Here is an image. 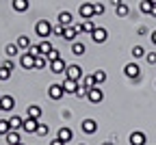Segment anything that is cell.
<instances>
[{
	"label": "cell",
	"mask_w": 156,
	"mask_h": 145,
	"mask_svg": "<svg viewBox=\"0 0 156 145\" xmlns=\"http://www.w3.org/2000/svg\"><path fill=\"white\" fill-rule=\"evenodd\" d=\"M124 76H126L128 80H132V82H139V80H141V67L136 65L134 61H132V63H126V65H124Z\"/></svg>",
	"instance_id": "6da1fadb"
},
{
	"label": "cell",
	"mask_w": 156,
	"mask_h": 145,
	"mask_svg": "<svg viewBox=\"0 0 156 145\" xmlns=\"http://www.w3.org/2000/svg\"><path fill=\"white\" fill-rule=\"evenodd\" d=\"M52 24H50V19H37V24H35V33H37V37H50L52 35Z\"/></svg>",
	"instance_id": "7a4b0ae2"
},
{
	"label": "cell",
	"mask_w": 156,
	"mask_h": 145,
	"mask_svg": "<svg viewBox=\"0 0 156 145\" xmlns=\"http://www.w3.org/2000/svg\"><path fill=\"white\" fill-rule=\"evenodd\" d=\"M83 76H85V74H83V67H80V65H67V69H65V78L80 82Z\"/></svg>",
	"instance_id": "3957f363"
},
{
	"label": "cell",
	"mask_w": 156,
	"mask_h": 145,
	"mask_svg": "<svg viewBox=\"0 0 156 145\" xmlns=\"http://www.w3.org/2000/svg\"><path fill=\"white\" fill-rule=\"evenodd\" d=\"M78 15L83 19H93L95 17V9H93V2H83L78 7Z\"/></svg>",
	"instance_id": "277c9868"
},
{
	"label": "cell",
	"mask_w": 156,
	"mask_h": 145,
	"mask_svg": "<svg viewBox=\"0 0 156 145\" xmlns=\"http://www.w3.org/2000/svg\"><path fill=\"white\" fill-rule=\"evenodd\" d=\"M106 39H108L106 28H102V26H95V30L91 33V41H93V44H106Z\"/></svg>",
	"instance_id": "5b68a950"
},
{
	"label": "cell",
	"mask_w": 156,
	"mask_h": 145,
	"mask_svg": "<svg viewBox=\"0 0 156 145\" xmlns=\"http://www.w3.org/2000/svg\"><path fill=\"white\" fill-rule=\"evenodd\" d=\"M87 100L91 102V104H100V102L104 100V91L100 89V85H98V87H93V89H89V93H87Z\"/></svg>",
	"instance_id": "8992f818"
},
{
	"label": "cell",
	"mask_w": 156,
	"mask_h": 145,
	"mask_svg": "<svg viewBox=\"0 0 156 145\" xmlns=\"http://www.w3.org/2000/svg\"><path fill=\"white\" fill-rule=\"evenodd\" d=\"M48 95H50V100H61V97L65 95L63 85H58V82H52V85L48 87Z\"/></svg>",
	"instance_id": "52a82bcc"
},
{
	"label": "cell",
	"mask_w": 156,
	"mask_h": 145,
	"mask_svg": "<svg viewBox=\"0 0 156 145\" xmlns=\"http://www.w3.org/2000/svg\"><path fill=\"white\" fill-rule=\"evenodd\" d=\"M48 69H50L52 74H65L67 63H65L63 58H56V61H50V63H48Z\"/></svg>",
	"instance_id": "ba28073f"
},
{
	"label": "cell",
	"mask_w": 156,
	"mask_h": 145,
	"mask_svg": "<svg viewBox=\"0 0 156 145\" xmlns=\"http://www.w3.org/2000/svg\"><path fill=\"white\" fill-rule=\"evenodd\" d=\"M20 67H24L26 72L35 69V56H33V54H28V52L20 54Z\"/></svg>",
	"instance_id": "9c48e42d"
},
{
	"label": "cell",
	"mask_w": 156,
	"mask_h": 145,
	"mask_svg": "<svg viewBox=\"0 0 156 145\" xmlns=\"http://www.w3.org/2000/svg\"><path fill=\"white\" fill-rule=\"evenodd\" d=\"M13 108H15V97H13V95H5V93H2V97H0V111L11 113Z\"/></svg>",
	"instance_id": "30bf717a"
},
{
	"label": "cell",
	"mask_w": 156,
	"mask_h": 145,
	"mask_svg": "<svg viewBox=\"0 0 156 145\" xmlns=\"http://www.w3.org/2000/svg\"><path fill=\"white\" fill-rule=\"evenodd\" d=\"M80 128L85 134H95L98 132V121L95 119H83L80 121Z\"/></svg>",
	"instance_id": "8fae6325"
},
{
	"label": "cell",
	"mask_w": 156,
	"mask_h": 145,
	"mask_svg": "<svg viewBox=\"0 0 156 145\" xmlns=\"http://www.w3.org/2000/svg\"><path fill=\"white\" fill-rule=\"evenodd\" d=\"M37 126H39V119H33V117H26L24 123H22V130L28 132V134H35L37 132Z\"/></svg>",
	"instance_id": "7c38bea8"
},
{
	"label": "cell",
	"mask_w": 156,
	"mask_h": 145,
	"mask_svg": "<svg viewBox=\"0 0 156 145\" xmlns=\"http://www.w3.org/2000/svg\"><path fill=\"white\" fill-rule=\"evenodd\" d=\"M11 9L15 13H26L30 9V2L28 0H11Z\"/></svg>",
	"instance_id": "4fadbf2b"
},
{
	"label": "cell",
	"mask_w": 156,
	"mask_h": 145,
	"mask_svg": "<svg viewBox=\"0 0 156 145\" xmlns=\"http://www.w3.org/2000/svg\"><path fill=\"white\" fill-rule=\"evenodd\" d=\"M78 35H80V33H78L76 26H65V30H63V39L69 41V44H74V41L78 39Z\"/></svg>",
	"instance_id": "5bb4252c"
},
{
	"label": "cell",
	"mask_w": 156,
	"mask_h": 145,
	"mask_svg": "<svg viewBox=\"0 0 156 145\" xmlns=\"http://www.w3.org/2000/svg\"><path fill=\"white\" fill-rule=\"evenodd\" d=\"M56 22L61 24V26H72L74 17H72V13H69V11H61V13L56 15Z\"/></svg>",
	"instance_id": "9a60e30c"
},
{
	"label": "cell",
	"mask_w": 156,
	"mask_h": 145,
	"mask_svg": "<svg viewBox=\"0 0 156 145\" xmlns=\"http://www.w3.org/2000/svg\"><path fill=\"white\" fill-rule=\"evenodd\" d=\"M145 134L143 132H130V136H128V143L130 145H145Z\"/></svg>",
	"instance_id": "2e32d148"
},
{
	"label": "cell",
	"mask_w": 156,
	"mask_h": 145,
	"mask_svg": "<svg viewBox=\"0 0 156 145\" xmlns=\"http://www.w3.org/2000/svg\"><path fill=\"white\" fill-rule=\"evenodd\" d=\"M78 87H80V82H76V80H69V78H65L63 80V89H65V93H76L78 91Z\"/></svg>",
	"instance_id": "e0dca14e"
},
{
	"label": "cell",
	"mask_w": 156,
	"mask_h": 145,
	"mask_svg": "<svg viewBox=\"0 0 156 145\" xmlns=\"http://www.w3.org/2000/svg\"><path fill=\"white\" fill-rule=\"evenodd\" d=\"M61 141H65V143H69L72 141V136H74V132H72V128H67V126H61L58 128V134H56Z\"/></svg>",
	"instance_id": "ac0fdd59"
},
{
	"label": "cell",
	"mask_w": 156,
	"mask_h": 145,
	"mask_svg": "<svg viewBox=\"0 0 156 145\" xmlns=\"http://www.w3.org/2000/svg\"><path fill=\"white\" fill-rule=\"evenodd\" d=\"M15 44H17V48H20V50H24V52H26V50L33 46V41H30V37H26V35H20Z\"/></svg>",
	"instance_id": "d6986e66"
},
{
	"label": "cell",
	"mask_w": 156,
	"mask_h": 145,
	"mask_svg": "<svg viewBox=\"0 0 156 145\" xmlns=\"http://www.w3.org/2000/svg\"><path fill=\"white\" fill-rule=\"evenodd\" d=\"M115 15H117V17H128V15H130V7L124 2V0L115 7Z\"/></svg>",
	"instance_id": "ffe728a7"
},
{
	"label": "cell",
	"mask_w": 156,
	"mask_h": 145,
	"mask_svg": "<svg viewBox=\"0 0 156 145\" xmlns=\"http://www.w3.org/2000/svg\"><path fill=\"white\" fill-rule=\"evenodd\" d=\"M87 52V46L83 44V41H74V44H72V54L74 56H83Z\"/></svg>",
	"instance_id": "44dd1931"
},
{
	"label": "cell",
	"mask_w": 156,
	"mask_h": 145,
	"mask_svg": "<svg viewBox=\"0 0 156 145\" xmlns=\"http://www.w3.org/2000/svg\"><path fill=\"white\" fill-rule=\"evenodd\" d=\"M26 115H28V117H33V119H39V117H41V106H37V104L26 106Z\"/></svg>",
	"instance_id": "7402d4cb"
},
{
	"label": "cell",
	"mask_w": 156,
	"mask_h": 145,
	"mask_svg": "<svg viewBox=\"0 0 156 145\" xmlns=\"http://www.w3.org/2000/svg\"><path fill=\"white\" fill-rule=\"evenodd\" d=\"M80 85H83L85 89H93V87H98V82H95L93 74H89V76H83V80H80Z\"/></svg>",
	"instance_id": "603a6c76"
},
{
	"label": "cell",
	"mask_w": 156,
	"mask_h": 145,
	"mask_svg": "<svg viewBox=\"0 0 156 145\" xmlns=\"http://www.w3.org/2000/svg\"><path fill=\"white\" fill-rule=\"evenodd\" d=\"M5 143H7V145H17V143H20V134H17L15 130L7 132V134H5Z\"/></svg>",
	"instance_id": "cb8c5ba5"
},
{
	"label": "cell",
	"mask_w": 156,
	"mask_h": 145,
	"mask_svg": "<svg viewBox=\"0 0 156 145\" xmlns=\"http://www.w3.org/2000/svg\"><path fill=\"white\" fill-rule=\"evenodd\" d=\"M9 123H11V130H20V128H22V123H24V119L17 117V115H11L9 117Z\"/></svg>",
	"instance_id": "d4e9b609"
},
{
	"label": "cell",
	"mask_w": 156,
	"mask_h": 145,
	"mask_svg": "<svg viewBox=\"0 0 156 145\" xmlns=\"http://www.w3.org/2000/svg\"><path fill=\"white\" fill-rule=\"evenodd\" d=\"M145 48L143 46H132V58L136 61V58H145Z\"/></svg>",
	"instance_id": "484cf974"
},
{
	"label": "cell",
	"mask_w": 156,
	"mask_h": 145,
	"mask_svg": "<svg viewBox=\"0 0 156 145\" xmlns=\"http://www.w3.org/2000/svg\"><path fill=\"white\" fill-rule=\"evenodd\" d=\"M152 7H154V5L150 2V0H141V2H139V11H141L143 15H150V13H152Z\"/></svg>",
	"instance_id": "4316f807"
},
{
	"label": "cell",
	"mask_w": 156,
	"mask_h": 145,
	"mask_svg": "<svg viewBox=\"0 0 156 145\" xmlns=\"http://www.w3.org/2000/svg\"><path fill=\"white\" fill-rule=\"evenodd\" d=\"M93 78H95V82H98V85L102 87L104 82H106V72H104V69H95V72H93Z\"/></svg>",
	"instance_id": "83f0119b"
},
{
	"label": "cell",
	"mask_w": 156,
	"mask_h": 145,
	"mask_svg": "<svg viewBox=\"0 0 156 145\" xmlns=\"http://www.w3.org/2000/svg\"><path fill=\"white\" fill-rule=\"evenodd\" d=\"M52 48H54V46H52V41H48V39H44L41 44H39V50H41V54H44V56H46V54H50V52H52Z\"/></svg>",
	"instance_id": "f1b7e54d"
},
{
	"label": "cell",
	"mask_w": 156,
	"mask_h": 145,
	"mask_svg": "<svg viewBox=\"0 0 156 145\" xmlns=\"http://www.w3.org/2000/svg\"><path fill=\"white\" fill-rule=\"evenodd\" d=\"M17 52H20V48H17V44H7V46H5V54H7L9 58H13V56H15Z\"/></svg>",
	"instance_id": "f546056e"
},
{
	"label": "cell",
	"mask_w": 156,
	"mask_h": 145,
	"mask_svg": "<svg viewBox=\"0 0 156 145\" xmlns=\"http://www.w3.org/2000/svg\"><path fill=\"white\" fill-rule=\"evenodd\" d=\"M80 26H83V33H89V35L95 30V22H93V19H83Z\"/></svg>",
	"instance_id": "4dcf8cb0"
},
{
	"label": "cell",
	"mask_w": 156,
	"mask_h": 145,
	"mask_svg": "<svg viewBox=\"0 0 156 145\" xmlns=\"http://www.w3.org/2000/svg\"><path fill=\"white\" fill-rule=\"evenodd\" d=\"M48 67V58L46 56H37L35 58V69H46Z\"/></svg>",
	"instance_id": "1f68e13d"
},
{
	"label": "cell",
	"mask_w": 156,
	"mask_h": 145,
	"mask_svg": "<svg viewBox=\"0 0 156 145\" xmlns=\"http://www.w3.org/2000/svg\"><path fill=\"white\" fill-rule=\"evenodd\" d=\"M11 74H13L11 69H7L5 65H0V82H7V80L11 78Z\"/></svg>",
	"instance_id": "d6a6232c"
},
{
	"label": "cell",
	"mask_w": 156,
	"mask_h": 145,
	"mask_svg": "<svg viewBox=\"0 0 156 145\" xmlns=\"http://www.w3.org/2000/svg\"><path fill=\"white\" fill-rule=\"evenodd\" d=\"M7 132H11V123H9V119H0V134H7Z\"/></svg>",
	"instance_id": "836d02e7"
},
{
	"label": "cell",
	"mask_w": 156,
	"mask_h": 145,
	"mask_svg": "<svg viewBox=\"0 0 156 145\" xmlns=\"http://www.w3.org/2000/svg\"><path fill=\"white\" fill-rule=\"evenodd\" d=\"M93 9H95V15H104L106 13V5L104 2H93Z\"/></svg>",
	"instance_id": "e575fe53"
},
{
	"label": "cell",
	"mask_w": 156,
	"mask_h": 145,
	"mask_svg": "<svg viewBox=\"0 0 156 145\" xmlns=\"http://www.w3.org/2000/svg\"><path fill=\"white\" fill-rule=\"evenodd\" d=\"M46 58H48V63H50V61H56V58H63V54L58 52L56 48H52V52H50V54H46Z\"/></svg>",
	"instance_id": "d590c367"
},
{
	"label": "cell",
	"mask_w": 156,
	"mask_h": 145,
	"mask_svg": "<svg viewBox=\"0 0 156 145\" xmlns=\"http://www.w3.org/2000/svg\"><path fill=\"white\" fill-rule=\"evenodd\" d=\"M26 52H28V54H33L35 58H37V56H44V54H41V50H39V44H37V46L33 44V46H30V48H28Z\"/></svg>",
	"instance_id": "8d00e7d4"
},
{
	"label": "cell",
	"mask_w": 156,
	"mask_h": 145,
	"mask_svg": "<svg viewBox=\"0 0 156 145\" xmlns=\"http://www.w3.org/2000/svg\"><path fill=\"white\" fill-rule=\"evenodd\" d=\"M48 132H50V128L46 126V123H39V126H37V132H35V134H39V136H46Z\"/></svg>",
	"instance_id": "74e56055"
},
{
	"label": "cell",
	"mask_w": 156,
	"mask_h": 145,
	"mask_svg": "<svg viewBox=\"0 0 156 145\" xmlns=\"http://www.w3.org/2000/svg\"><path fill=\"white\" fill-rule=\"evenodd\" d=\"M145 63L147 65H156V52H147L145 54Z\"/></svg>",
	"instance_id": "f35d334b"
},
{
	"label": "cell",
	"mask_w": 156,
	"mask_h": 145,
	"mask_svg": "<svg viewBox=\"0 0 156 145\" xmlns=\"http://www.w3.org/2000/svg\"><path fill=\"white\" fill-rule=\"evenodd\" d=\"M63 30H65V26H61V24H56V26L52 28V35H56V37H61V39H63Z\"/></svg>",
	"instance_id": "ab89813d"
},
{
	"label": "cell",
	"mask_w": 156,
	"mask_h": 145,
	"mask_svg": "<svg viewBox=\"0 0 156 145\" xmlns=\"http://www.w3.org/2000/svg\"><path fill=\"white\" fill-rule=\"evenodd\" d=\"M2 65H5V67H7V69H11V72H13V69H15V63H13V58H9V56H7V58H5V61H2Z\"/></svg>",
	"instance_id": "60d3db41"
},
{
	"label": "cell",
	"mask_w": 156,
	"mask_h": 145,
	"mask_svg": "<svg viewBox=\"0 0 156 145\" xmlns=\"http://www.w3.org/2000/svg\"><path fill=\"white\" fill-rule=\"evenodd\" d=\"M87 93H89V89H85V87L80 85V87H78V91H76L74 95H76V97H87Z\"/></svg>",
	"instance_id": "b9f144b4"
},
{
	"label": "cell",
	"mask_w": 156,
	"mask_h": 145,
	"mask_svg": "<svg viewBox=\"0 0 156 145\" xmlns=\"http://www.w3.org/2000/svg\"><path fill=\"white\" fill-rule=\"evenodd\" d=\"M50 145H67V143H65V141H61V139H58V136H56L54 141H50Z\"/></svg>",
	"instance_id": "7bdbcfd3"
},
{
	"label": "cell",
	"mask_w": 156,
	"mask_h": 145,
	"mask_svg": "<svg viewBox=\"0 0 156 145\" xmlns=\"http://www.w3.org/2000/svg\"><path fill=\"white\" fill-rule=\"evenodd\" d=\"M150 41H152V44L156 46V30H152V33H150Z\"/></svg>",
	"instance_id": "ee69618b"
},
{
	"label": "cell",
	"mask_w": 156,
	"mask_h": 145,
	"mask_svg": "<svg viewBox=\"0 0 156 145\" xmlns=\"http://www.w3.org/2000/svg\"><path fill=\"white\" fill-rule=\"evenodd\" d=\"M119 2H122V0H111V5H113V9H115L117 5H119Z\"/></svg>",
	"instance_id": "f6af8a7d"
},
{
	"label": "cell",
	"mask_w": 156,
	"mask_h": 145,
	"mask_svg": "<svg viewBox=\"0 0 156 145\" xmlns=\"http://www.w3.org/2000/svg\"><path fill=\"white\" fill-rule=\"evenodd\" d=\"M150 17H156V5L152 7V13H150Z\"/></svg>",
	"instance_id": "bcb514c9"
},
{
	"label": "cell",
	"mask_w": 156,
	"mask_h": 145,
	"mask_svg": "<svg viewBox=\"0 0 156 145\" xmlns=\"http://www.w3.org/2000/svg\"><path fill=\"white\" fill-rule=\"evenodd\" d=\"M102 145H113V143H111V141H104V143H102Z\"/></svg>",
	"instance_id": "7dc6e473"
},
{
	"label": "cell",
	"mask_w": 156,
	"mask_h": 145,
	"mask_svg": "<svg viewBox=\"0 0 156 145\" xmlns=\"http://www.w3.org/2000/svg\"><path fill=\"white\" fill-rule=\"evenodd\" d=\"M150 2H152V5H156V0H150Z\"/></svg>",
	"instance_id": "c3c4849f"
},
{
	"label": "cell",
	"mask_w": 156,
	"mask_h": 145,
	"mask_svg": "<svg viewBox=\"0 0 156 145\" xmlns=\"http://www.w3.org/2000/svg\"><path fill=\"white\" fill-rule=\"evenodd\" d=\"M17 145H24V143H22V141H20V143H17Z\"/></svg>",
	"instance_id": "681fc988"
},
{
	"label": "cell",
	"mask_w": 156,
	"mask_h": 145,
	"mask_svg": "<svg viewBox=\"0 0 156 145\" xmlns=\"http://www.w3.org/2000/svg\"><path fill=\"white\" fill-rule=\"evenodd\" d=\"M78 145H87V143H78Z\"/></svg>",
	"instance_id": "f907efd6"
},
{
	"label": "cell",
	"mask_w": 156,
	"mask_h": 145,
	"mask_svg": "<svg viewBox=\"0 0 156 145\" xmlns=\"http://www.w3.org/2000/svg\"><path fill=\"white\" fill-rule=\"evenodd\" d=\"M0 97H2V93H0Z\"/></svg>",
	"instance_id": "816d5d0a"
}]
</instances>
